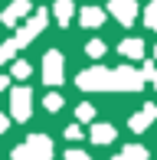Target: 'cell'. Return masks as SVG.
I'll return each mask as SVG.
<instances>
[{"label":"cell","mask_w":157,"mask_h":160,"mask_svg":"<svg viewBox=\"0 0 157 160\" xmlns=\"http://www.w3.org/2000/svg\"><path fill=\"white\" fill-rule=\"evenodd\" d=\"M49 157H53V141L46 134H30L13 150V160H49Z\"/></svg>","instance_id":"1"},{"label":"cell","mask_w":157,"mask_h":160,"mask_svg":"<svg viewBox=\"0 0 157 160\" xmlns=\"http://www.w3.org/2000/svg\"><path fill=\"white\" fill-rule=\"evenodd\" d=\"M75 85L82 92H111V69H105V65L85 69V72H78Z\"/></svg>","instance_id":"2"},{"label":"cell","mask_w":157,"mask_h":160,"mask_svg":"<svg viewBox=\"0 0 157 160\" xmlns=\"http://www.w3.org/2000/svg\"><path fill=\"white\" fill-rule=\"evenodd\" d=\"M46 20H49V10H36L30 20H23V26L17 30V36H13V42H17V49H23V46H30L36 36L46 30Z\"/></svg>","instance_id":"3"},{"label":"cell","mask_w":157,"mask_h":160,"mask_svg":"<svg viewBox=\"0 0 157 160\" xmlns=\"http://www.w3.org/2000/svg\"><path fill=\"white\" fill-rule=\"evenodd\" d=\"M43 82L46 85H62L66 82V59L59 49H49L43 56Z\"/></svg>","instance_id":"4"},{"label":"cell","mask_w":157,"mask_h":160,"mask_svg":"<svg viewBox=\"0 0 157 160\" xmlns=\"http://www.w3.org/2000/svg\"><path fill=\"white\" fill-rule=\"evenodd\" d=\"M144 85H147V82L141 78V72H134L131 65L111 69V92H141Z\"/></svg>","instance_id":"5"},{"label":"cell","mask_w":157,"mask_h":160,"mask_svg":"<svg viewBox=\"0 0 157 160\" xmlns=\"http://www.w3.org/2000/svg\"><path fill=\"white\" fill-rule=\"evenodd\" d=\"M10 111H13V121H30V114H33V92H30V85H17V88L10 92Z\"/></svg>","instance_id":"6"},{"label":"cell","mask_w":157,"mask_h":160,"mask_svg":"<svg viewBox=\"0 0 157 160\" xmlns=\"http://www.w3.org/2000/svg\"><path fill=\"white\" fill-rule=\"evenodd\" d=\"M108 13L118 20L121 26H131L134 20H138L141 10H138V0H111V3H108Z\"/></svg>","instance_id":"7"},{"label":"cell","mask_w":157,"mask_h":160,"mask_svg":"<svg viewBox=\"0 0 157 160\" xmlns=\"http://www.w3.org/2000/svg\"><path fill=\"white\" fill-rule=\"evenodd\" d=\"M30 13H33V3H30V0H13V3L0 13V23L13 30V26H20V20H26Z\"/></svg>","instance_id":"8"},{"label":"cell","mask_w":157,"mask_h":160,"mask_svg":"<svg viewBox=\"0 0 157 160\" xmlns=\"http://www.w3.org/2000/svg\"><path fill=\"white\" fill-rule=\"evenodd\" d=\"M154 121H157V105H154V101H147V105L141 108L138 114H131V121H128V124H131L134 134H144V131L151 128Z\"/></svg>","instance_id":"9"},{"label":"cell","mask_w":157,"mask_h":160,"mask_svg":"<svg viewBox=\"0 0 157 160\" xmlns=\"http://www.w3.org/2000/svg\"><path fill=\"white\" fill-rule=\"evenodd\" d=\"M78 23L89 26V30H98V26H105V10L102 7H82L78 10Z\"/></svg>","instance_id":"10"},{"label":"cell","mask_w":157,"mask_h":160,"mask_svg":"<svg viewBox=\"0 0 157 160\" xmlns=\"http://www.w3.org/2000/svg\"><path fill=\"white\" fill-rule=\"evenodd\" d=\"M118 52L124 56V59H131V62L144 59V39H138V36H131V39H121Z\"/></svg>","instance_id":"11"},{"label":"cell","mask_w":157,"mask_h":160,"mask_svg":"<svg viewBox=\"0 0 157 160\" xmlns=\"http://www.w3.org/2000/svg\"><path fill=\"white\" fill-rule=\"evenodd\" d=\"M53 13H56V23L59 26H69L72 23V13H75V0H56Z\"/></svg>","instance_id":"12"},{"label":"cell","mask_w":157,"mask_h":160,"mask_svg":"<svg viewBox=\"0 0 157 160\" xmlns=\"http://www.w3.org/2000/svg\"><path fill=\"white\" fill-rule=\"evenodd\" d=\"M118 137V131L108 124V121H105V124H92V141L98 144V147H105V144H111Z\"/></svg>","instance_id":"13"},{"label":"cell","mask_w":157,"mask_h":160,"mask_svg":"<svg viewBox=\"0 0 157 160\" xmlns=\"http://www.w3.org/2000/svg\"><path fill=\"white\" fill-rule=\"evenodd\" d=\"M33 75V65L26 59H13V69H10V78H17V82H26V78Z\"/></svg>","instance_id":"14"},{"label":"cell","mask_w":157,"mask_h":160,"mask_svg":"<svg viewBox=\"0 0 157 160\" xmlns=\"http://www.w3.org/2000/svg\"><path fill=\"white\" fill-rule=\"evenodd\" d=\"M121 157L124 160H147V147L144 144H128V147L121 150Z\"/></svg>","instance_id":"15"},{"label":"cell","mask_w":157,"mask_h":160,"mask_svg":"<svg viewBox=\"0 0 157 160\" xmlns=\"http://www.w3.org/2000/svg\"><path fill=\"white\" fill-rule=\"evenodd\" d=\"M141 17H144V26H151V30L157 33V0H151V3L144 7V13H141Z\"/></svg>","instance_id":"16"},{"label":"cell","mask_w":157,"mask_h":160,"mask_svg":"<svg viewBox=\"0 0 157 160\" xmlns=\"http://www.w3.org/2000/svg\"><path fill=\"white\" fill-rule=\"evenodd\" d=\"M13 59H17V42H13V39L0 42V65H3V62H13Z\"/></svg>","instance_id":"17"},{"label":"cell","mask_w":157,"mask_h":160,"mask_svg":"<svg viewBox=\"0 0 157 160\" xmlns=\"http://www.w3.org/2000/svg\"><path fill=\"white\" fill-rule=\"evenodd\" d=\"M75 118H78V121H82V124H89V121H92V118H95V108H92V105H89V101H82V105H78V108H75Z\"/></svg>","instance_id":"18"},{"label":"cell","mask_w":157,"mask_h":160,"mask_svg":"<svg viewBox=\"0 0 157 160\" xmlns=\"http://www.w3.org/2000/svg\"><path fill=\"white\" fill-rule=\"evenodd\" d=\"M43 105H46V111H62V95H56V92H49V95L43 98Z\"/></svg>","instance_id":"19"},{"label":"cell","mask_w":157,"mask_h":160,"mask_svg":"<svg viewBox=\"0 0 157 160\" xmlns=\"http://www.w3.org/2000/svg\"><path fill=\"white\" fill-rule=\"evenodd\" d=\"M85 52H89L92 59H102V56H105V42L102 39H92L89 46H85Z\"/></svg>","instance_id":"20"},{"label":"cell","mask_w":157,"mask_h":160,"mask_svg":"<svg viewBox=\"0 0 157 160\" xmlns=\"http://www.w3.org/2000/svg\"><path fill=\"white\" fill-rule=\"evenodd\" d=\"M154 75H157L154 62H144V65H141V78H144V82H154Z\"/></svg>","instance_id":"21"},{"label":"cell","mask_w":157,"mask_h":160,"mask_svg":"<svg viewBox=\"0 0 157 160\" xmlns=\"http://www.w3.org/2000/svg\"><path fill=\"white\" fill-rule=\"evenodd\" d=\"M66 160H92V157L85 154V150H75L72 147V150H66Z\"/></svg>","instance_id":"22"},{"label":"cell","mask_w":157,"mask_h":160,"mask_svg":"<svg viewBox=\"0 0 157 160\" xmlns=\"http://www.w3.org/2000/svg\"><path fill=\"white\" fill-rule=\"evenodd\" d=\"M66 137H69V141H82V128H78V124L66 128Z\"/></svg>","instance_id":"23"},{"label":"cell","mask_w":157,"mask_h":160,"mask_svg":"<svg viewBox=\"0 0 157 160\" xmlns=\"http://www.w3.org/2000/svg\"><path fill=\"white\" fill-rule=\"evenodd\" d=\"M10 88V75H3V72H0V92H7Z\"/></svg>","instance_id":"24"},{"label":"cell","mask_w":157,"mask_h":160,"mask_svg":"<svg viewBox=\"0 0 157 160\" xmlns=\"http://www.w3.org/2000/svg\"><path fill=\"white\" fill-rule=\"evenodd\" d=\"M3 131H10V118H7V114H0V134H3Z\"/></svg>","instance_id":"25"},{"label":"cell","mask_w":157,"mask_h":160,"mask_svg":"<svg viewBox=\"0 0 157 160\" xmlns=\"http://www.w3.org/2000/svg\"><path fill=\"white\" fill-rule=\"evenodd\" d=\"M111 160H124V157H121V154H118V157H111Z\"/></svg>","instance_id":"26"},{"label":"cell","mask_w":157,"mask_h":160,"mask_svg":"<svg viewBox=\"0 0 157 160\" xmlns=\"http://www.w3.org/2000/svg\"><path fill=\"white\" fill-rule=\"evenodd\" d=\"M154 59H157V46H154Z\"/></svg>","instance_id":"27"},{"label":"cell","mask_w":157,"mask_h":160,"mask_svg":"<svg viewBox=\"0 0 157 160\" xmlns=\"http://www.w3.org/2000/svg\"><path fill=\"white\" fill-rule=\"evenodd\" d=\"M154 85H157V75H154Z\"/></svg>","instance_id":"28"}]
</instances>
